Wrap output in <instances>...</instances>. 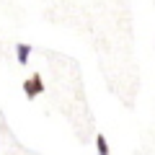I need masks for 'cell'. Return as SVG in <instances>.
Listing matches in <instances>:
<instances>
[{"mask_svg": "<svg viewBox=\"0 0 155 155\" xmlns=\"http://www.w3.org/2000/svg\"><path fill=\"white\" fill-rule=\"evenodd\" d=\"M41 91H44V80H41V75H39V72H34L26 83H23V93H26L28 98H36Z\"/></svg>", "mask_w": 155, "mask_h": 155, "instance_id": "cell-1", "label": "cell"}, {"mask_svg": "<svg viewBox=\"0 0 155 155\" xmlns=\"http://www.w3.org/2000/svg\"><path fill=\"white\" fill-rule=\"evenodd\" d=\"M28 54H31V47H28V44H18V47H16L18 65H26V62H28Z\"/></svg>", "mask_w": 155, "mask_h": 155, "instance_id": "cell-2", "label": "cell"}, {"mask_svg": "<svg viewBox=\"0 0 155 155\" xmlns=\"http://www.w3.org/2000/svg\"><path fill=\"white\" fill-rule=\"evenodd\" d=\"M96 147H98V155H109V142H106L104 134H98V137H96Z\"/></svg>", "mask_w": 155, "mask_h": 155, "instance_id": "cell-3", "label": "cell"}]
</instances>
